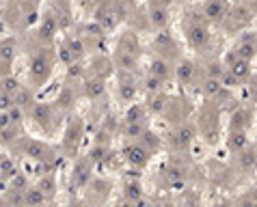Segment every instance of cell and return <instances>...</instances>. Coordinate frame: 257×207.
Instances as JSON below:
<instances>
[{"label":"cell","instance_id":"31","mask_svg":"<svg viewBox=\"0 0 257 207\" xmlns=\"http://www.w3.org/2000/svg\"><path fill=\"white\" fill-rule=\"evenodd\" d=\"M128 134L136 138V136H143V128H140V123H130L128 125Z\"/></svg>","mask_w":257,"mask_h":207},{"label":"cell","instance_id":"34","mask_svg":"<svg viewBox=\"0 0 257 207\" xmlns=\"http://www.w3.org/2000/svg\"><path fill=\"white\" fill-rule=\"evenodd\" d=\"M240 160H242V164H244L246 169L255 164V155H253V153H242V155H240Z\"/></svg>","mask_w":257,"mask_h":207},{"label":"cell","instance_id":"41","mask_svg":"<svg viewBox=\"0 0 257 207\" xmlns=\"http://www.w3.org/2000/svg\"><path fill=\"white\" fill-rule=\"evenodd\" d=\"M13 2H18V0H13Z\"/></svg>","mask_w":257,"mask_h":207},{"label":"cell","instance_id":"8","mask_svg":"<svg viewBox=\"0 0 257 207\" xmlns=\"http://www.w3.org/2000/svg\"><path fill=\"white\" fill-rule=\"evenodd\" d=\"M188 39H190V43L199 48V45L208 43V30H205L203 26H193L188 30Z\"/></svg>","mask_w":257,"mask_h":207},{"label":"cell","instance_id":"29","mask_svg":"<svg viewBox=\"0 0 257 207\" xmlns=\"http://www.w3.org/2000/svg\"><path fill=\"white\" fill-rule=\"evenodd\" d=\"M7 113H9V117H11V121H15V123H20L22 117H24V113H22V108H20V106H13V108L7 110Z\"/></svg>","mask_w":257,"mask_h":207},{"label":"cell","instance_id":"6","mask_svg":"<svg viewBox=\"0 0 257 207\" xmlns=\"http://www.w3.org/2000/svg\"><path fill=\"white\" fill-rule=\"evenodd\" d=\"M149 18H151V24H154V26H166V22H169V11H166L164 7H151Z\"/></svg>","mask_w":257,"mask_h":207},{"label":"cell","instance_id":"32","mask_svg":"<svg viewBox=\"0 0 257 207\" xmlns=\"http://www.w3.org/2000/svg\"><path fill=\"white\" fill-rule=\"evenodd\" d=\"M72 102H74L72 91H67V89H65L63 93H60V106H72Z\"/></svg>","mask_w":257,"mask_h":207},{"label":"cell","instance_id":"4","mask_svg":"<svg viewBox=\"0 0 257 207\" xmlns=\"http://www.w3.org/2000/svg\"><path fill=\"white\" fill-rule=\"evenodd\" d=\"M24 153H26L28 158L41 160V158H45L48 149H45V145H43V143H39V140H28L26 147H24Z\"/></svg>","mask_w":257,"mask_h":207},{"label":"cell","instance_id":"13","mask_svg":"<svg viewBox=\"0 0 257 207\" xmlns=\"http://www.w3.org/2000/svg\"><path fill=\"white\" fill-rule=\"evenodd\" d=\"M33 117H35V121H37V123L45 125V123H48V119H50V108L45 104H37L33 108Z\"/></svg>","mask_w":257,"mask_h":207},{"label":"cell","instance_id":"10","mask_svg":"<svg viewBox=\"0 0 257 207\" xmlns=\"http://www.w3.org/2000/svg\"><path fill=\"white\" fill-rule=\"evenodd\" d=\"M30 74H33L35 78H43V75L48 74V63H45V58H41V56L33 58V63H30Z\"/></svg>","mask_w":257,"mask_h":207},{"label":"cell","instance_id":"30","mask_svg":"<svg viewBox=\"0 0 257 207\" xmlns=\"http://www.w3.org/2000/svg\"><path fill=\"white\" fill-rule=\"evenodd\" d=\"M69 50H72V54L74 56H80V54H82V43L78 41V39H72V41H69Z\"/></svg>","mask_w":257,"mask_h":207},{"label":"cell","instance_id":"15","mask_svg":"<svg viewBox=\"0 0 257 207\" xmlns=\"http://www.w3.org/2000/svg\"><path fill=\"white\" fill-rule=\"evenodd\" d=\"M229 147L234 149V151H242L246 147V136H244V132H234L231 134V138H229Z\"/></svg>","mask_w":257,"mask_h":207},{"label":"cell","instance_id":"27","mask_svg":"<svg viewBox=\"0 0 257 207\" xmlns=\"http://www.w3.org/2000/svg\"><path fill=\"white\" fill-rule=\"evenodd\" d=\"M145 84H147V89H149V91H158V89H160V84H162V78H158V75H149L147 82H145Z\"/></svg>","mask_w":257,"mask_h":207},{"label":"cell","instance_id":"5","mask_svg":"<svg viewBox=\"0 0 257 207\" xmlns=\"http://www.w3.org/2000/svg\"><path fill=\"white\" fill-rule=\"evenodd\" d=\"M229 74L234 75L236 80H244L246 75H249V60H244V58H238V56H236V58H234V63H231Z\"/></svg>","mask_w":257,"mask_h":207},{"label":"cell","instance_id":"24","mask_svg":"<svg viewBox=\"0 0 257 207\" xmlns=\"http://www.w3.org/2000/svg\"><path fill=\"white\" fill-rule=\"evenodd\" d=\"M220 87H223V84H220V80L210 78L208 82H205V93H208V95H216L220 91Z\"/></svg>","mask_w":257,"mask_h":207},{"label":"cell","instance_id":"39","mask_svg":"<svg viewBox=\"0 0 257 207\" xmlns=\"http://www.w3.org/2000/svg\"><path fill=\"white\" fill-rule=\"evenodd\" d=\"M102 153H104V149H95V151H93V158L99 160V158H102Z\"/></svg>","mask_w":257,"mask_h":207},{"label":"cell","instance_id":"20","mask_svg":"<svg viewBox=\"0 0 257 207\" xmlns=\"http://www.w3.org/2000/svg\"><path fill=\"white\" fill-rule=\"evenodd\" d=\"M18 89H20L18 80L11 78V75H4L2 78V91L4 93H18Z\"/></svg>","mask_w":257,"mask_h":207},{"label":"cell","instance_id":"33","mask_svg":"<svg viewBox=\"0 0 257 207\" xmlns=\"http://www.w3.org/2000/svg\"><path fill=\"white\" fill-rule=\"evenodd\" d=\"M134 87H130V84H123V87H121V97L123 99H132L134 97Z\"/></svg>","mask_w":257,"mask_h":207},{"label":"cell","instance_id":"38","mask_svg":"<svg viewBox=\"0 0 257 207\" xmlns=\"http://www.w3.org/2000/svg\"><path fill=\"white\" fill-rule=\"evenodd\" d=\"M160 108H162V99H156V102H154V106H151V110H156V113H158Z\"/></svg>","mask_w":257,"mask_h":207},{"label":"cell","instance_id":"3","mask_svg":"<svg viewBox=\"0 0 257 207\" xmlns=\"http://www.w3.org/2000/svg\"><path fill=\"white\" fill-rule=\"evenodd\" d=\"M45 201V192L39 188H28L24 192V205L26 207H41Z\"/></svg>","mask_w":257,"mask_h":207},{"label":"cell","instance_id":"22","mask_svg":"<svg viewBox=\"0 0 257 207\" xmlns=\"http://www.w3.org/2000/svg\"><path fill=\"white\" fill-rule=\"evenodd\" d=\"M13 43H9V41H4L2 43V54H0V56H2V63L4 65H9L13 60Z\"/></svg>","mask_w":257,"mask_h":207},{"label":"cell","instance_id":"25","mask_svg":"<svg viewBox=\"0 0 257 207\" xmlns=\"http://www.w3.org/2000/svg\"><path fill=\"white\" fill-rule=\"evenodd\" d=\"M26 102H30V93L28 91H18V95H15V106H26Z\"/></svg>","mask_w":257,"mask_h":207},{"label":"cell","instance_id":"9","mask_svg":"<svg viewBox=\"0 0 257 207\" xmlns=\"http://www.w3.org/2000/svg\"><path fill=\"white\" fill-rule=\"evenodd\" d=\"M255 54H257V45L255 43H244V41H242L238 48H236V56L249 60V63L255 58Z\"/></svg>","mask_w":257,"mask_h":207},{"label":"cell","instance_id":"18","mask_svg":"<svg viewBox=\"0 0 257 207\" xmlns=\"http://www.w3.org/2000/svg\"><path fill=\"white\" fill-rule=\"evenodd\" d=\"M15 175H18V170H15V164L7 158V155H4V158H2V177L9 179V177H15Z\"/></svg>","mask_w":257,"mask_h":207},{"label":"cell","instance_id":"16","mask_svg":"<svg viewBox=\"0 0 257 207\" xmlns=\"http://www.w3.org/2000/svg\"><path fill=\"white\" fill-rule=\"evenodd\" d=\"M193 138H195V128L193 125H184V128H179V132H178V143L179 145H188Z\"/></svg>","mask_w":257,"mask_h":207},{"label":"cell","instance_id":"14","mask_svg":"<svg viewBox=\"0 0 257 207\" xmlns=\"http://www.w3.org/2000/svg\"><path fill=\"white\" fill-rule=\"evenodd\" d=\"M54 33H57V19L52 15H45L41 22V35L50 39V37H54Z\"/></svg>","mask_w":257,"mask_h":207},{"label":"cell","instance_id":"37","mask_svg":"<svg viewBox=\"0 0 257 207\" xmlns=\"http://www.w3.org/2000/svg\"><path fill=\"white\" fill-rule=\"evenodd\" d=\"M169 4H171V0H156V7H169Z\"/></svg>","mask_w":257,"mask_h":207},{"label":"cell","instance_id":"21","mask_svg":"<svg viewBox=\"0 0 257 207\" xmlns=\"http://www.w3.org/2000/svg\"><path fill=\"white\" fill-rule=\"evenodd\" d=\"M128 121L130 123H140V121H143V108H140V106H132V108L128 110Z\"/></svg>","mask_w":257,"mask_h":207},{"label":"cell","instance_id":"35","mask_svg":"<svg viewBox=\"0 0 257 207\" xmlns=\"http://www.w3.org/2000/svg\"><path fill=\"white\" fill-rule=\"evenodd\" d=\"M169 181H175V179H184V175H181V170L179 169H169Z\"/></svg>","mask_w":257,"mask_h":207},{"label":"cell","instance_id":"1","mask_svg":"<svg viewBox=\"0 0 257 207\" xmlns=\"http://www.w3.org/2000/svg\"><path fill=\"white\" fill-rule=\"evenodd\" d=\"M125 155H128L130 164L134 166H145L149 160V151L143 147V145H132V147L125 149Z\"/></svg>","mask_w":257,"mask_h":207},{"label":"cell","instance_id":"26","mask_svg":"<svg viewBox=\"0 0 257 207\" xmlns=\"http://www.w3.org/2000/svg\"><path fill=\"white\" fill-rule=\"evenodd\" d=\"M119 65L123 69H128V67H132V65H134V60H132V56H130L128 52H119Z\"/></svg>","mask_w":257,"mask_h":207},{"label":"cell","instance_id":"42","mask_svg":"<svg viewBox=\"0 0 257 207\" xmlns=\"http://www.w3.org/2000/svg\"><path fill=\"white\" fill-rule=\"evenodd\" d=\"M255 45H257V41H255Z\"/></svg>","mask_w":257,"mask_h":207},{"label":"cell","instance_id":"28","mask_svg":"<svg viewBox=\"0 0 257 207\" xmlns=\"http://www.w3.org/2000/svg\"><path fill=\"white\" fill-rule=\"evenodd\" d=\"M208 74H210V78H216V80L223 78V69H220V65H218V63H212V65H210V69H208Z\"/></svg>","mask_w":257,"mask_h":207},{"label":"cell","instance_id":"12","mask_svg":"<svg viewBox=\"0 0 257 207\" xmlns=\"http://www.w3.org/2000/svg\"><path fill=\"white\" fill-rule=\"evenodd\" d=\"M193 75H195L193 63H188V60L179 63V67H178V78L181 80V82H190V80H193Z\"/></svg>","mask_w":257,"mask_h":207},{"label":"cell","instance_id":"19","mask_svg":"<svg viewBox=\"0 0 257 207\" xmlns=\"http://www.w3.org/2000/svg\"><path fill=\"white\" fill-rule=\"evenodd\" d=\"M125 196H128L132 203H134V201H138L140 196H143V192H140V186L138 184H128V186H125Z\"/></svg>","mask_w":257,"mask_h":207},{"label":"cell","instance_id":"36","mask_svg":"<svg viewBox=\"0 0 257 207\" xmlns=\"http://www.w3.org/2000/svg\"><path fill=\"white\" fill-rule=\"evenodd\" d=\"M60 58H63L65 63H72V58H76V56L72 54V50H69V48H65V50H60Z\"/></svg>","mask_w":257,"mask_h":207},{"label":"cell","instance_id":"40","mask_svg":"<svg viewBox=\"0 0 257 207\" xmlns=\"http://www.w3.org/2000/svg\"><path fill=\"white\" fill-rule=\"evenodd\" d=\"M74 207H87V205H74Z\"/></svg>","mask_w":257,"mask_h":207},{"label":"cell","instance_id":"2","mask_svg":"<svg viewBox=\"0 0 257 207\" xmlns=\"http://www.w3.org/2000/svg\"><path fill=\"white\" fill-rule=\"evenodd\" d=\"M203 15L212 22H216V19H220L225 15V2L223 0H210L208 4H205L203 9Z\"/></svg>","mask_w":257,"mask_h":207},{"label":"cell","instance_id":"17","mask_svg":"<svg viewBox=\"0 0 257 207\" xmlns=\"http://www.w3.org/2000/svg\"><path fill=\"white\" fill-rule=\"evenodd\" d=\"M104 93V82L102 80H91V82H87V95L89 97H99V95Z\"/></svg>","mask_w":257,"mask_h":207},{"label":"cell","instance_id":"23","mask_svg":"<svg viewBox=\"0 0 257 207\" xmlns=\"http://www.w3.org/2000/svg\"><path fill=\"white\" fill-rule=\"evenodd\" d=\"M11 190H20V192H26V179H24V175H15L11 177Z\"/></svg>","mask_w":257,"mask_h":207},{"label":"cell","instance_id":"7","mask_svg":"<svg viewBox=\"0 0 257 207\" xmlns=\"http://www.w3.org/2000/svg\"><path fill=\"white\" fill-rule=\"evenodd\" d=\"M149 72L151 75H158V78H169V74H171V69H169V63L162 58H154L151 60V65H149Z\"/></svg>","mask_w":257,"mask_h":207},{"label":"cell","instance_id":"11","mask_svg":"<svg viewBox=\"0 0 257 207\" xmlns=\"http://www.w3.org/2000/svg\"><path fill=\"white\" fill-rule=\"evenodd\" d=\"M98 22L102 24L104 28H110L115 24V11H110V7H106L104 4V7L98 11Z\"/></svg>","mask_w":257,"mask_h":207}]
</instances>
